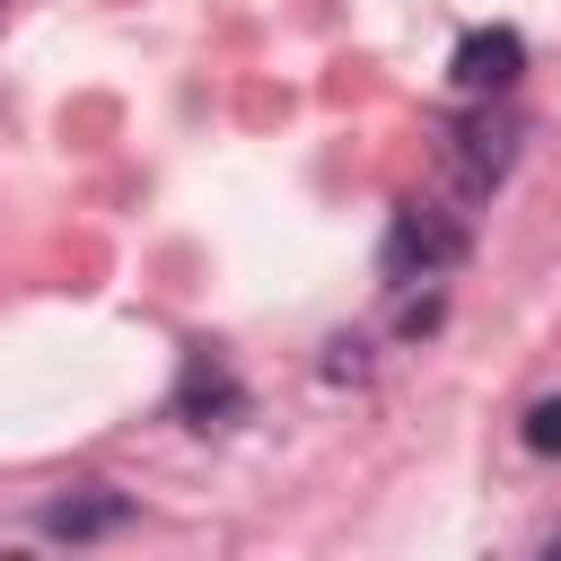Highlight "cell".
<instances>
[{
  "mask_svg": "<svg viewBox=\"0 0 561 561\" xmlns=\"http://www.w3.org/2000/svg\"><path fill=\"white\" fill-rule=\"evenodd\" d=\"M456 88L465 96H508L517 88V70H526V44H517V26H473L465 44H456Z\"/></svg>",
  "mask_w": 561,
  "mask_h": 561,
  "instance_id": "cell-1",
  "label": "cell"
},
{
  "mask_svg": "<svg viewBox=\"0 0 561 561\" xmlns=\"http://www.w3.org/2000/svg\"><path fill=\"white\" fill-rule=\"evenodd\" d=\"M456 254H465V228L438 219V210H403L394 237H386V263H394V272H447Z\"/></svg>",
  "mask_w": 561,
  "mask_h": 561,
  "instance_id": "cell-2",
  "label": "cell"
},
{
  "mask_svg": "<svg viewBox=\"0 0 561 561\" xmlns=\"http://www.w3.org/2000/svg\"><path fill=\"white\" fill-rule=\"evenodd\" d=\"M123 517H131V500H123V491H79V500H53V508H44V535L88 543V535H114Z\"/></svg>",
  "mask_w": 561,
  "mask_h": 561,
  "instance_id": "cell-3",
  "label": "cell"
},
{
  "mask_svg": "<svg viewBox=\"0 0 561 561\" xmlns=\"http://www.w3.org/2000/svg\"><path fill=\"white\" fill-rule=\"evenodd\" d=\"M184 412H237V386H228L219 368H193V377H184Z\"/></svg>",
  "mask_w": 561,
  "mask_h": 561,
  "instance_id": "cell-4",
  "label": "cell"
},
{
  "mask_svg": "<svg viewBox=\"0 0 561 561\" xmlns=\"http://www.w3.org/2000/svg\"><path fill=\"white\" fill-rule=\"evenodd\" d=\"M526 447H535V456H561V394H543V403L526 412Z\"/></svg>",
  "mask_w": 561,
  "mask_h": 561,
  "instance_id": "cell-5",
  "label": "cell"
},
{
  "mask_svg": "<svg viewBox=\"0 0 561 561\" xmlns=\"http://www.w3.org/2000/svg\"><path fill=\"white\" fill-rule=\"evenodd\" d=\"M552 552H561V535H552Z\"/></svg>",
  "mask_w": 561,
  "mask_h": 561,
  "instance_id": "cell-6",
  "label": "cell"
}]
</instances>
